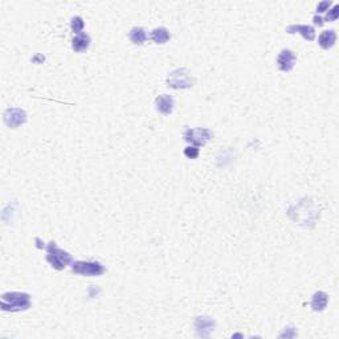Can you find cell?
Returning <instances> with one entry per match:
<instances>
[{
	"label": "cell",
	"instance_id": "obj_8",
	"mask_svg": "<svg viewBox=\"0 0 339 339\" xmlns=\"http://www.w3.org/2000/svg\"><path fill=\"white\" fill-rule=\"evenodd\" d=\"M195 327L199 337H209L215 329V320L209 317H198L195 320Z\"/></svg>",
	"mask_w": 339,
	"mask_h": 339
},
{
	"label": "cell",
	"instance_id": "obj_19",
	"mask_svg": "<svg viewBox=\"0 0 339 339\" xmlns=\"http://www.w3.org/2000/svg\"><path fill=\"white\" fill-rule=\"evenodd\" d=\"M330 5H331L330 1H320V4H318V7H317V12H318V14L325 12V11H327V8H329Z\"/></svg>",
	"mask_w": 339,
	"mask_h": 339
},
{
	"label": "cell",
	"instance_id": "obj_13",
	"mask_svg": "<svg viewBox=\"0 0 339 339\" xmlns=\"http://www.w3.org/2000/svg\"><path fill=\"white\" fill-rule=\"evenodd\" d=\"M335 41H337V33L333 29L330 31H323L320 33V38H318V42H320V48L323 49H330V48L334 47Z\"/></svg>",
	"mask_w": 339,
	"mask_h": 339
},
{
	"label": "cell",
	"instance_id": "obj_11",
	"mask_svg": "<svg viewBox=\"0 0 339 339\" xmlns=\"http://www.w3.org/2000/svg\"><path fill=\"white\" fill-rule=\"evenodd\" d=\"M89 45H90V38H89V35H86L85 32L77 35V36L73 38V41H72V48H73V51L78 53L86 51V49L89 48Z\"/></svg>",
	"mask_w": 339,
	"mask_h": 339
},
{
	"label": "cell",
	"instance_id": "obj_20",
	"mask_svg": "<svg viewBox=\"0 0 339 339\" xmlns=\"http://www.w3.org/2000/svg\"><path fill=\"white\" fill-rule=\"evenodd\" d=\"M314 23L318 24V25H322V24H323V20L320 19V18H318V16H316V18H314Z\"/></svg>",
	"mask_w": 339,
	"mask_h": 339
},
{
	"label": "cell",
	"instance_id": "obj_4",
	"mask_svg": "<svg viewBox=\"0 0 339 339\" xmlns=\"http://www.w3.org/2000/svg\"><path fill=\"white\" fill-rule=\"evenodd\" d=\"M167 85L172 89H188L195 85V78L186 69H176L167 77Z\"/></svg>",
	"mask_w": 339,
	"mask_h": 339
},
{
	"label": "cell",
	"instance_id": "obj_17",
	"mask_svg": "<svg viewBox=\"0 0 339 339\" xmlns=\"http://www.w3.org/2000/svg\"><path fill=\"white\" fill-rule=\"evenodd\" d=\"M338 15H339V5L335 4L334 7H333V10H330L329 12H327L325 20L326 21H334V20L338 19Z\"/></svg>",
	"mask_w": 339,
	"mask_h": 339
},
{
	"label": "cell",
	"instance_id": "obj_2",
	"mask_svg": "<svg viewBox=\"0 0 339 339\" xmlns=\"http://www.w3.org/2000/svg\"><path fill=\"white\" fill-rule=\"evenodd\" d=\"M47 261L57 270H62L72 263V256L52 241L47 245Z\"/></svg>",
	"mask_w": 339,
	"mask_h": 339
},
{
	"label": "cell",
	"instance_id": "obj_16",
	"mask_svg": "<svg viewBox=\"0 0 339 339\" xmlns=\"http://www.w3.org/2000/svg\"><path fill=\"white\" fill-rule=\"evenodd\" d=\"M72 31L75 33H82V29H84V20L80 16H75L71 21Z\"/></svg>",
	"mask_w": 339,
	"mask_h": 339
},
{
	"label": "cell",
	"instance_id": "obj_9",
	"mask_svg": "<svg viewBox=\"0 0 339 339\" xmlns=\"http://www.w3.org/2000/svg\"><path fill=\"white\" fill-rule=\"evenodd\" d=\"M155 106L156 110L162 113L163 115H169V114L172 113L175 106L174 98L169 94H162L159 97H156L155 99Z\"/></svg>",
	"mask_w": 339,
	"mask_h": 339
},
{
	"label": "cell",
	"instance_id": "obj_18",
	"mask_svg": "<svg viewBox=\"0 0 339 339\" xmlns=\"http://www.w3.org/2000/svg\"><path fill=\"white\" fill-rule=\"evenodd\" d=\"M184 155L187 156V158H189V159H195V158H198L199 155V149L196 146L187 147V149L184 150Z\"/></svg>",
	"mask_w": 339,
	"mask_h": 339
},
{
	"label": "cell",
	"instance_id": "obj_12",
	"mask_svg": "<svg viewBox=\"0 0 339 339\" xmlns=\"http://www.w3.org/2000/svg\"><path fill=\"white\" fill-rule=\"evenodd\" d=\"M329 303V296L325 292H317L311 298V307L314 311H323Z\"/></svg>",
	"mask_w": 339,
	"mask_h": 339
},
{
	"label": "cell",
	"instance_id": "obj_1",
	"mask_svg": "<svg viewBox=\"0 0 339 339\" xmlns=\"http://www.w3.org/2000/svg\"><path fill=\"white\" fill-rule=\"evenodd\" d=\"M31 307V296L27 293L12 292L1 296V309L4 311H24Z\"/></svg>",
	"mask_w": 339,
	"mask_h": 339
},
{
	"label": "cell",
	"instance_id": "obj_6",
	"mask_svg": "<svg viewBox=\"0 0 339 339\" xmlns=\"http://www.w3.org/2000/svg\"><path fill=\"white\" fill-rule=\"evenodd\" d=\"M4 121L11 129H16L27 122V113L19 108H11L5 112Z\"/></svg>",
	"mask_w": 339,
	"mask_h": 339
},
{
	"label": "cell",
	"instance_id": "obj_15",
	"mask_svg": "<svg viewBox=\"0 0 339 339\" xmlns=\"http://www.w3.org/2000/svg\"><path fill=\"white\" fill-rule=\"evenodd\" d=\"M151 38L156 42V44H166L170 40V32L169 29H166L165 27H159L155 28L151 32Z\"/></svg>",
	"mask_w": 339,
	"mask_h": 339
},
{
	"label": "cell",
	"instance_id": "obj_7",
	"mask_svg": "<svg viewBox=\"0 0 339 339\" xmlns=\"http://www.w3.org/2000/svg\"><path fill=\"white\" fill-rule=\"evenodd\" d=\"M297 61L296 53L290 51V49H283L277 57V64L280 71L282 72H290L294 68Z\"/></svg>",
	"mask_w": 339,
	"mask_h": 339
},
{
	"label": "cell",
	"instance_id": "obj_3",
	"mask_svg": "<svg viewBox=\"0 0 339 339\" xmlns=\"http://www.w3.org/2000/svg\"><path fill=\"white\" fill-rule=\"evenodd\" d=\"M72 272L86 277H97L105 273V266L98 261H75L72 263Z\"/></svg>",
	"mask_w": 339,
	"mask_h": 339
},
{
	"label": "cell",
	"instance_id": "obj_10",
	"mask_svg": "<svg viewBox=\"0 0 339 339\" xmlns=\"http://www.w3.org/2000/svg\"><path fill=\"white\" fill-rule=\"evenodd\" d=\"M286 32L289 33H300L302 38L305 40H309V41H313L314 38H316V31L310 25H305V24H293V25H289L286 28Z\"/></svg>",
	"mask_w": 339,
	"mask_h": 339
},
{
	"label": "cell",
	"instance_id": "obj_5",
	"mask_svg": "<svg viewBox=\"0 0 339 339\" xmlns=\"http://www.w3.org/2000/svg\"><path fill=\"white\" fill-rule=\"evenodd\" d=\"M212 138V132L209 129H187L184 132V139L195 146H203Z\"/></svg>",
	"mask_w": 339,
	"mask_h": 339
},
{
	"label": "cell",
	"instance_id": "obj_14",
	"mask_svg": "<svg viewBox=\"0 0 339 339\" xmlns=\"http://www.w3.org/2000/svg\"><path fill=\"white\" fill-rule=\"evenodd\" d=\"M129 38L132 40V44H137V45H141L147 40V33L146 31L141 27H134V28L130 31L129 33Z\"/></svg>",
	"mask_w": 339,
	"mask_h": 339
}]
</instances>
